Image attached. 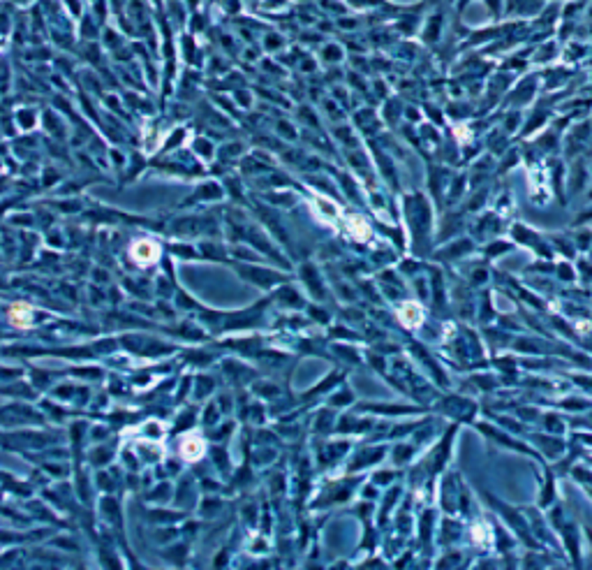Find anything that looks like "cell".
<instances>
[{
    "label": "cell",
    "instance_id": "1",
    "mask_svg": "<svg viewBox=\"0 0 592 570\" xmlns=\"http://www.w3.org/2000/svg\"><path fill=\"white\" fill-rule=\"evenodd\" d=\"M201 454H204V441H201L197 434H188L181 438V457L183 459L194 461V459H199Z\"/></svg>",
    "mask_w": 592,
    "mask_h": 570
},
{
    "label": "cell",
    "instance_id": "3",
    "mask_svg": "<svg viewBox=\"0 0 592 570\" xmlns=\"http://www.w3.org/2000/svg\"><path fill=\"white\" fill-rule=\"evenodd\" d=\"M10 322L14 327H28L30 324V311L26 306H14L10 311Z\"/></svg>",
    "mask_w": 592,
    "mask_h": 570
},
{
    "label": "cell",
    "instance_id": "2",
    "mask_svg": "<svg viewBox=\"0 0 592 570\" xmlns=\"http://www.w3.org/2000/svg\"><path fill=\"white\" fill-rule=\"evenodd\" d=\"M157 246L151 241H139L132 246V258H135L137 262H141V265H148V262H153L157 258Z\"/></svg>",
    "mask_w": 592,
    "mask_h": 570
}]
</instances>
